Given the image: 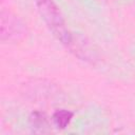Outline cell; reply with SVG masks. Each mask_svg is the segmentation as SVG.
Masks as SVG:
<instances>
[{
    "mask_svg": "<svg viewBox=\"0 0 135 135\" xmlns=\"http://www.w3.org/2000/svg\"><path fill=\"white\" fill-rule=\"evenodd\" d=\"M30 123L35 132H40V133L49 132V128H50L49 118L43 112L34 111L30 116Z\"/></svg>",
    "mask_w": 135,
    "mask_h": 135,
    "instance_id": "3957f363",
    "label": "cell"
},
{
    "mask_svg": "<svg viewBox=\"0 0 135 135\" xmlns=\"http://www.w3.org/2000/svg\"><path fill=\"white\" fill-rule=\"evenodd\" d=\"M35 3L53 35L66 46L72 37V33L68 31L63 16L57 4L53 0H35Z\"/></svg>",
    "mask_w": 135,
    "mask_h": 135,
    "instance_id": "6da1fadb",
    "label": "cell"
},
{
    "mask_svg": "<svg viewBox=\"0 0 135 135\" xmlns=\"http://www.w3.org/2000/svg\"><path fill=\"white\" fill-rule=\"evenodd\" d=\"M1 40H12L22 34V23L9 12H1Z\"/></svg>",
    "mask_w": 135,
    "mask_h": 135,
    "instance_id": "7a4b0ae2",
    "label": "cell"
},
{
    "mask_svg": "<svg viewBox=\"0 0 135 135\" xmlns=\"http://www.w3.org/2000/svg\"><path fill=\"white\" fill-rule=\"evenodd\" d=\"M73 115L74 114L71 111H68V110H57L53 114L52 120H53L54 124L58 129H64L71 122V120L73 118Z\"/></svg>",
    "mask_w": 135,
    "mask_h": 135,
    "instance_id": "277c9868",
    "label": "cell"
}]
</instances>
